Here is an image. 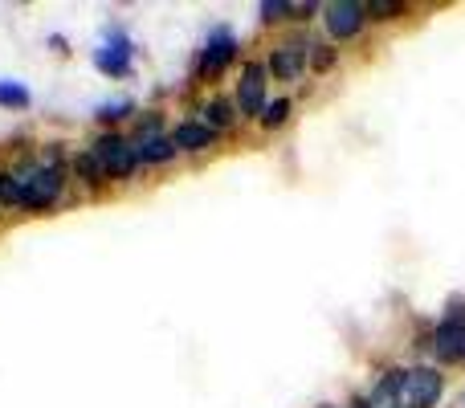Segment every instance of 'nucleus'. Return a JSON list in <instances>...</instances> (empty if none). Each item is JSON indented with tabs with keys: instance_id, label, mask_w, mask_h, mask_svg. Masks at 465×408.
Here are the masks:
<instances>
[{
	"instance_id": "nucleus-1",
	"label": "nucleus",
	"mask_w": 465,
	"mask_h": 408,
	"mask_svg": "<svg viewBox=\"0 0 465 408\" xmlns=\"http://www.w3.org/2000/svg\"><path fill=\"white\" fill-rule=\"evenodd\" d=\"M57 147L62 144H54V152H45L41 160H29V164H21V168H13L16 180H21V208L25 213H49V208L62 204L65 184H70V172H65Z\"/></svg>"
},
{
	"instance_id": "nucleus-2",
	"label": "nucleus",
	"mask_w": 465,
	"mask_h": 408,
	"mask_svg": "<svg viewBox=\"0 0 465 408\" xmlns=\"http://www.w3.org/2000/svg\"><path fill=\"white\" fill-rule=\"evenodd\" d=\"M388 380H392V388H396V408H437L445 396V376L433 363L388 368Z\"/></svg>"
},
{
	"instance_id": "nucleus-3",
	"label": "nucleus",
	"mask_w": 465,
	"mask_h": 408,
	"mask_svg": "<svg viewBox=\"0 0 465 408\" xmlns=\"http://www.w3.org/2000/svg\"><path fill=\"white\" fill-rule=\"evenodd\" d=\"M237 54H241V37L232 33V25H217V29H209V37H204L201 54H196V65H193L196 86H213V82H217L221 74L237 62Z\"/></svg>"
},
{
	"instance_id": "nucleus-4",
	"label": "nucleus",
	"mask_w": 465,
	"mask_h": 408,
	"mask_svg": "<svg viewBox=\"0 0 465 408\" xmlns=\"http://www.w3.org/2000/svg\"><path fill=\"white\" fill-rule=\"evenodd\" d=\"M90 152H94V160L103 164V172L111 176V184L135 180L139 168H143V164H139V152H135V139H131L127 131H98Z\"/></svg>"
},
{
	"instance_id": "nucleus-5",
	"label": "nucleus",
	"mask_w": 465,
	"mask_h": 408,
	"mask_svg": "<svg viewBox=\"0 0 465 408\" xmlns=\"http://www.w3.org/2000/svg\"><path fill=\"white\" fill-rule=\"evenodd\" d=\"M429 347H433L437 363L453 368V363H465V298L453 294L445 303L441 319H437L433 335H429Z\"/></svg>"
},
{
	"instance_id": "nucleus-6",
	"label": "nucleus",
	"mask_w": 465,
	"mask_h": 408,
	"mask_svg": "<svg viewBox=\"0 0 465 408\" xmlns=\"http://www.w3.org/2000/svg\"><path fill=\"white\" fill-rule=\"evenodd\" d=\"M90 62H94V70L103 74V78H114V82L131 78V74H135V45H131V37L119 25H106L98 49L90 54Z\"/></svg>"
},
{
	"instance_id": "nucleus-7",
	"label": "nucleus",
	"mask_w": 465,
	"mask_h": 408,
	"mask_svg": "<svg viewBox=\"0 0 465 408\" xmlns=\"http://www.w3.org/2000/svg\"><path fill=\"white\" fill-rule=\"evenodd\" d=\"M131 139H135V152H139V164H143V168H168V164L180 160V152H176V144H172V135L163 131L160 114L139 123Z\"/></svg>"
},
{
	"instance_id": "nucleus-8",
	"label": "nucleus",
	"mask_w": 465,
	"mask_h": 408,
	"mask_svg": "<svg viewBox=\"0 0 465 408\" xmlns=\"http://www.w3.org/2000/svg\"><path fill=\"white\" fill-rule=\"evenodd\" d=\"M232 103H237L241 119H262L265 103H270V74H265V62H245L241 65Z\"/></svg>"
},
{
	"instance_id": "nucleus-9",
	"label": "nucleus",
	"mask_w": 465,
	"mask_h": 408,
	"mask_svg": "<svg viewBox=\"0 0 465 408\" xmlns=\"http://www.w3.org/2000/svg\"><path fill=\"white\" fill-rule=\"evenodd\" d=\"M306 70H311V45H306L302 37L273 41L270 54H265V74H270V82H298Z\"/></svg>"
},
{
	"instance_id": "nucleus-10",
	"label": "nucleus",
	"mask_w": 465,
	"mask_h": 408,
	"mask_svg": "<svg viewBox=\"0 0 465 408\" xmlns=\"http://www.w3.org/2000/svg\"><path fill=\"white\" fill-rule=\"evenodd\" d=\"M322 29H327V37L335 45L355 41L368 29V5H360V0H331V5H322Z\"/></svg>"
},
{
	"instance_id": "nucleus-11",
	"label": "nucleus",
	"mask_w": 465,
	"mask_h": 408,
	"mask_svg": "<svg viewBox=\"0 0 465 408\" xmlns=\"http://www.w3.org/2000/svg\"><path fill=\"white\" fill-rule=\"evenodd\" d=\"M217 139H221L217 131H209L201 119H184V123H176V131H172V144H176L180 155H204L217 147Z\"/></svg>"
},
{
	"instance_id": "nucleus-12",
	"label": "nucleus",
	"mask_w": 465,
	"mask_h": 408,
	"mask_svg": "<svg viewBox=\"0 0 465 408\" xmlns=\"http://www.w3.org/2000/svg\"><path fill=\"white\" fill-rule=\"evenodd\" d=\"M196 119H201L209 131L225 135V131L237 127L241 111H237V103H232V98H225V95H213V98H204V103L196 106Z\"/></svg>"
},
{
	"instance_id": "nucleus-13",
	"label": "nucleus",
	"mask_w": 465,
	"mask_h": 408,
	"mask_svg": "<svg viewBox=\"0 0 465 408\" xmlns=\"http://www.w3.org/2000/svg\"><path fill=\"white\" fill-rule=\"evenodd\" d=\"M70 180H78L86 193H103V188L111 184V176L103 172V164L94 160V152H90V147H86V152H78V155L70 160Z\"/></svg>"
},
{
	"instance_id": "nucleus-14",
	"label": "nucleus",
	"mask_w": 465,
	"mask_h": 408,
	"mask_svg": "<svg viewBox=\"0 0 465 408\" xmlns=\"http://www.w3.org/2000/svg\"><path fill=\"white\" fill-rule=\"evenodd\" d=\"M131 114H135L131 98H106V103L94 106V119L103 123V131H119V123H127Z\"/></svg>"
},
{
	"instance_id": "nucleus-15",
	"label": "nucleus",
	"mask_w": 465,
	"mask_h": 408,
	"mask_svg": "<svg viewBox=\"0 0 465 408\" xmlns=\"http://www.w3.org/2000/svg\"><path fill=\"white\" fill-rule=\"evenodd\" d=\"M290 111H294V103H290L286 95H282V98H270V103H265V111H262V119H257V127H262V131L286 127V123H290Z\"/></svg>"
},
{
	"instance_id": "nucleus-16",
	"label": "nucleus",
	"mask_w": 465,
	"mask_h": 408,
	"mask_svg": "<svg viewBox=\"0 0 465 408\" xmlns=\"http://www.w3.org/2000/svg\"><path fill=\"white\" fill-rule=\"evenodd\" d=\"M29 103H33V95H29V86H25V82L0 78V106H5V111H25Z\"/></svg>"
},
{
	"instance_id": "nucleus-17",
	"label": "nucleus",
	"mask_w": 465,
	"mask_h": 408,
	"mask_svg": "<svg viewBox=\"0 0 465 408\" xmlns=\"http://www.w3.org/2000/svg\"><path fill=\"white\" fill-rule=\"evenodd\" d=\"M401 16H409V5L404 0H371L368 5V21H401Z\"/></svg>"
},
{
	"instance_id": "nucleus-18",
	"label": "nucleus",
	"mask_w": 465,
	"mask_h": 408,
	"mask_svg": "<svg viewBox=\"0 0 465 408\" xmlns=\"http://www.w3.org/2000/svg\"><path fill=\"white\" fill-rule=\"evenodd\" d=\"M257 16H262L265 25H286L290 16H294V0H262Z\"/></svg>"
},
{
	"instance_id": "nucleus-19",
	"label": "nucleus",
	"mask_w": 465,
	"mask_h": 408,
	"mask_svg": "<svg viewBox=\"0 0 465 408\" xmlns=\"http://www.w3.org/2000/svg\"><path fill=\"white\" fill-rule=\"evenodd\" d=\"M0 204L21 208V180H16L13 168H0Z\"/></svg>"
},
{
	"instance_id": "nucleus-20",
	"label": "nucleus",
	"mask_w": 465,
	"mask_h": 408,
	"mask_svg": "<svg viewBox=\"0 0 465 408\" xmlns=\"http://www.w3.org/2000/svg\"><path fill=\"white\" fill-rule=\"evenodd\" d=\"M335 62H339V49L335 45H311V70L314 74L335 70Z\"/></svg>"
},
{
	"instance_id": "nucleus-21",
	"label": "nucleus",
	"mask_w": 465,
	"mask_h": 408,
	"mask_svg": "<svg viewBox=\"0 0 465 408\" xmlns=\"http://www.w3.org/2000/svg\"><path fill=\"white\" fill-rule=\"evenodd\" d=\"M347 408H371V404H368V396H355V401L347 404Z\"/></svg>"
},
{
	"instance_id": "nucleus-22",
	"label": "nucleus",
	"mask_w": 465,
	"mask_h": 408,
	"mask_svg": "<svg viewBox=\"0 0 465 408\" xmlns=\"http://www.w3.org/2000/svg\"><path fill=\"white\" fill-rule=\"evenodd\" d=\"M453 408H465V393H461V396H458V404H453Z\"/></svg>"
},
{
	"instance_id": "nucleus-23",
	"label": "nucleus",
	"mask_w": 465,
	"mask_h": 408,
	"mask_svg": "<svg viewBox=\"0 0 465 408\" xmlns=\"http://www.w3.org/2000/svg\"><path fill=\"white\" fill-rule=\"evenodd\" d=\"M319 408H335V404H319Z\"/></svg>"
}]
</instances>
